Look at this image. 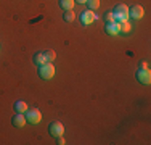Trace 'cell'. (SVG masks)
Listing matches in <instances>:
<instances>
[{"label":"cell","mask_w":151,"mask_h":145,"mask_svg":"<svg viewBox=\"0 0 151 145\" xmlns=\"http://www.w3.org/2000/svg\"><path fill=\"white\" fill-rule=\"evenodd\" d=\"M32 61H34V65H42V63H45V57H44V53L42 52H37V53H34V57H32Z\"/></svg>","instance_id":"12"},{"label":"cell","mask_w":151,"mask_h":145,"mask_svg":"<svg viewBox=\"0 0 151 145\" xmlns=\"http://www.w3.org/2000/svg\"><path fill=\"white\" fill-rule=\"evenodd\" d=\"M119 29H121V32H130V29H132V26L127 23V21H124V23H119Z\"/></svg>","instance_id":"15"},{"label":"cell","mask_w":151,"mask_h":145,"mask_svg":"<svg viewBox=\"0 0 151 145\" xmlns=\"http://www.w3.org/2000/svg\"><path fill=\"white\" fill-rule=\"evenodd\" d=\"M42 119V113L37 110V108H27L26 111V121L31 123V124H39Z\"/></svg>","instance_id":"2"},{"label":"cell","mask_w":151,"mask_h":145,"mask_svg":"<svg viewBox=\"0 0 151 145\" xmlns=\"http://www.w3.org/2000/svg\"><path fill=\"white\" fill-rule=\"evenodd\" d=\"M74 0H60V7L64 10V12H68V10H73L74 7Z\"/></svg>","instance_id":"11"},{"label":"cell","mask_w":151,"mask_h":145,"mask_svg":"<svg viewBox=\"0 0 151 145\" xmlns=\"http://www.w3.org/2000/svg\"><path fill=\"white\" fill-rule=\"evenodd\" d=\"M143 14H145V10L142 5H132L129 8V16L134 20H140V18H143Z\"/></svg>","instance_id":"6"},{"label":"cell","mask_w":151,"mask_h":145,"mask_svg":"<svg viewBox=\"0 0 151 145\" xmlns=\"http://www.w3.org/2000/svg\"><path fill=\"white\" fill-rule=\"evenodd\" d=\"M105 31L109 36H117L121 32L119 23H116V21H105Z\"/></svg>","instance_id":"5"},{"label":"cell","mask_w":151,"mask_h":145,"mask_svg":"<svg viewBox=\"0 0 151 145\" xmlns=\"http://www.w3.org/2000/svg\"><path fill=\"white\" fill-rule=\"evenodd\" d=\"M116 14H124V16H129V7L124 5V3H117L116 7H114V12Z\"/></svg>","instance_id":"9"},{"label":"cell","mask_w":151,"mask_h":145,"mask_svg":"<svg viewBox=\"0 0 151 145\" xmlns=\"http://www.w3.org/2000/svg\"><path fill=\"white\" fill-rule=\"evenodd\" d=\"M105 21H114V13L113 12H106L105 13Z\"/></svg>","instance_id":"17"},{"label":"cell","mask_w":151,"mask_h":145,"mask_svg":"<svg viewBox=\"0 0 151 145\" xmlns=\"http://www.w3.org/2000/svg\"><path fill=\"white\" fill-rule=\"evenodd\" d=\"M95 20H96V16H95V13H93L92 10H85V12H82V14H81V21H82V24H85V26L92 24Z\"/></svg>","instance_id":"7"},{"label":"cell","mask_w":151,"mask_h":145,"mask_svg":"<svg viewBox=\"0 0 151 145\" xmlns=\"http://www.w3.org/2000/svg\"><path fill=\"white\" fill-rule=\"evenodd\" d=\"M88 10H96L100 7V0H87Z\"/></svg>","instance_id":"16"},{"label":"cell","mask_w":151,"mask_h":145,"mask_svg":"<svg viewBox=\"0 0 151 145\" xmlns=\"http://www.w3.org/2000/svg\"><path fill=\"white\" fill-rule=\"evenodd\" d=\"M48 130H50V134H52L53 137H58V136H63L64 134V126L61 124L60 121H53V123H50Z\"/></svg>","instance_id":"4"},{"label":"cell","mask_w":151,"mask_h":145,"mask_svg":"<svg viewBox=\"0 0 151 145\" xmlns=\"http://www.w3.org/2000/svg\"><path fill=\"white\" fill-rule=\"evenodd\" d=\"M140 68H148V63H145V61H143V63H140Z\"/></svg>","instance_id":"19"},{"label":"cell","mask_w":151,"mask_h":145,"mask_svg":"<svg viewBox=\"0 0 151 145\" xmlns=\"http://www.w3.org/2000/svg\"><path fill=\"white\" fill-rule=\"evenodd\" d=\"M39 76H40L42 79H45V81L52 79L53 76H55V66H53L50 61H45V63L39 65Z\"/></svg>","instance_id":"1"},{"label":"cell","mask_w":151,"mask_h":145,"mask_svg":"<svg viewBox=\"0 0 151 145\" xmlns=\"http://www.w3.org/2000/svg\"><path fill=\"white\" fill-rule=\"evenodd\" d=\"M42 53H44V57H45V61H50V63L56 58V53L53 52V50H44Z\"/></svg>","instance_id":"14"},{"label":"cell","mask_w":151,"mask_h":145,"mask_svg":"<svg viewBox=\"0 0 151 145\" xmlns=\"http://www.w3.org/2000/svg\"><path fill=\"white\" fill-rule=\"evenodd\" d=\"M137 79H138V82H142V84H150L151 82V72L148 68H138V71H137Z\"/></svg>","instance_id":"3"},{"label":"cell","mask_w":151,"mask_h":145,"mask_svg":"<svg viewBox=\"0 0 151 145\" xmlns=\"http://www.w3.org/2000/svg\"><path fill=\"white\" fill-rule=\"evenodd\" d=\"M76 2V0H74ZM77 3H87V0H77Z\"/></svg>","instance_id":"20"},{"label":"cell","mask_w":151,"mask_h":145,"mask_svg":"<svg viewBox=\"0 0 151 145\" xmlns=\"http://www.w3.org/2000/svg\"><path fill=\"white\" fill-rule=\"evenodd\" d=\"M12 123H13L15 128H23V126L26 124V116H24L23 113H16L12 118Z\"/></svg>","instance_id":"8"},{"label":"cell","mask_w":151,"mask_h":145,"mask_svg":"<svg viewBox=\"0 0 151 145\" xmlns=\"http://www.w3.org/2000/svg\"><path fill=\"white\" fill-rule=\"evenodd\" d=\"M63 20L66 21V23H73V21L76 20V13L73 12V10H68V12L63 13Z\"/></svg>","instance_id":"13"},{"label":"cell","mask_w":151,"mask_h":145,"mask_svg":"<svg viewBox=\"0 0 151 145\" xmlns=\"http://www.w3.org/2000/svg\"><path fill=\"white\" fill-rule=\"evenodd\" d=\"M15 110H16V113H26L27 111V103L23 102V100H18L15 103Z\"/></svg>","instance_id":"10"},{"label":"cell","mask_w":151,"mask_h":145,"mask_svg":"<svg viewBox=\"0 0 151 145\" xmlns=\"http://www.w3.org/2000/svg\"><path fill=\"white\" fill-rule=\"evenodd\" d=\"M56 144H58V145H63V144H66V140H64L61 136H58V137H56Z\"/></svg>","instance_id":"18"}]
</instances>
